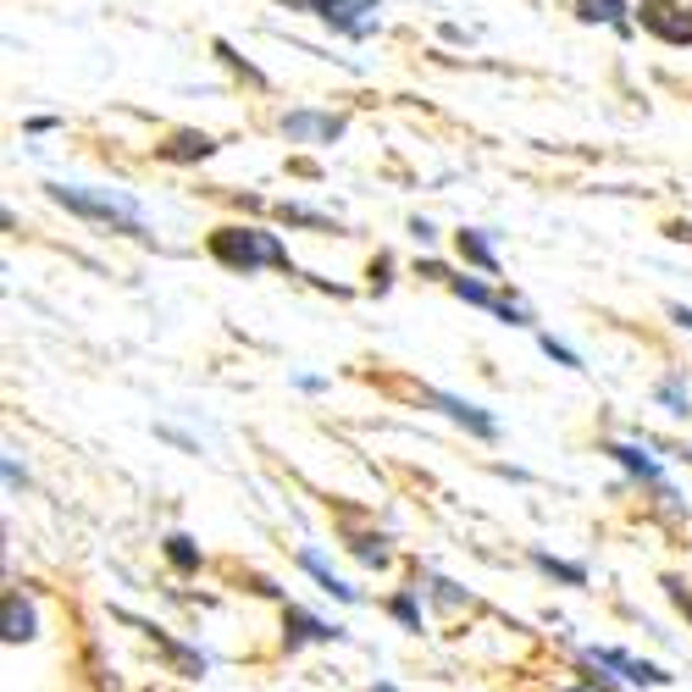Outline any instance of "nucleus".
I'll return each instance as SVG.
<instances>
[{"mask_svg": "<svg viewBox=\"0 0 692 692\" xmlns=\"http://www.w3.org/2000/svg\"><path fill=\"white\" fill-rule=\"evenodd\" d=\"M45 195H50L56 206H67L72 216H90V222H101V227H112V233H128V238L150 244V216H144V206H139L128 189H72V184H45Z\"/></svg>", "mask_w": 692, "mask_h": 692, "instance_id": "obj_1", "label": "nucleus"}, {"mask_svg": "<svg viewBox=\"0 0 692 692\" xmlns=\"http://www.w3.org/2000/svg\"><path fill=\"white\" fill-rule=\"evenodd\" d=\"M211 255L227 272H244V278L255 267H289V249L278 244V233H261V227H216Z\"/></svg>", "mask_w": 692, "mask_h": 692, "instance_id": "obj_2", "label": "nucleus"}, {"mask_svg": "<svg viewBox=\"0 0 692 692\" xmlns=\"http://www.w3.org/2000/svg\"><path fill=\"white\" fill-rule=\"evenodd\" d=\"M283 7H294V12H310V17H321L327 28L350 34V39H366V34H377V0H283Z\"/></svg>", "mask_w": 692, "mask_h": 692, "instance_id": "obj_3", "label": "nucleus"}, {"mask_svg": "<svg viewBox=\"0 0 692 692\" xmlns=\"http://www.w3.org/2000/svg\"><path fill=\"white\" fill-rule=\"evenodd\" d=\"M643 28L665 45H692V12H681L676 0H643Z\"/></svg>", "mask_w": 692, "mask_h": 692, "instance_id": "obj_4", "label": "nucleus"}, {"mask_svg": "<svg viewBox=\"0 0 692 692\" xmlns=\"http://www.w3.org/2000/svg\"><path fill=\"white\" fill-rule=\"evenodd\" d=\"M283 139H294V144H332V139H343V117L338 112H289L283 117Z\"/></svg>", "mask_w": 692, "mask_h": 692, "instance_id": "obj_5", "label": "nucleus"}, {"mask_svg": "<svg viewBox=\"0 0 692 692\" xmlns=\"http://www.w3.org/2000/svg\"><path fill=\"white\" fill-rule=\"evenodd\" d=\"M587 665H603V670H621L632 687H665L670 676L659 670V665H643V659H632L626 648H587Z\"/></svg>", "mask_w": 692, "mask_h": 692, "instance_id": "obj_6", "label": "nucleus"}, {"mask_svg": "<svg viewBox=\"0 0 692 692\" xmlns=\"http://www.w3.org/2000/svg\"><path fill=\"white\" fill-rule=\"evenodd\" d=\"M421 399H426V404H438V410H444L449 421L471 426V432H477V438H488V444L499 438V421H493L488 410H477V404H466V399H455V394H438V388H426Z\"/></svg>", "mask_w": 692, "mask_h": 692, "instance_id": "obj_7", "label": "nucleus"}, {"mask_svg": "<svg viewBox=\"0 0 692 692\" xmlns=\"http://www.w3.org/2000/svg\"><path fill=\"white\" fill-rule=\"evenodd\" d=\"M283 632H289V648H300V643H338L343 637V626H327V621H316L305 610H289L283 615Z\"/></svg>", "mask_w": 692, "mask_h": 692, "instance_id": "obj_8", "label": "nucleus"}, {"mask_svg": "<svg viewBox=\"0 0 692 692\" xmlns=\"http://www.w3.org/2000/svg\"><path fill=\"white\" fill-rule=\"evenodd\" d=\"M300 565H305V571H310V576H316V582H321V587L332 593V598H343V603H355V598H361V593H355L350 582H338V576H332V565H327V560H321L316 549H300Z\"/></svg>", "mask_w": 692, "mask_h": 692, "instance_id": "obj_9", "label": "nucleus"}, {"mask_svg": "<svg viewBox=\"0 0 692 692\" xmlns=\"http://www.w3.org/2000/svg\"><path fill=\"white\" fill-rule=\"evenodd\" d=\"M576 17H582V23H610V28H621V34L632 28V23H626V0H576Z\"/></svg>", "mask_w": 692, "mask_h": 692, "instance_id": "obj_10", "label": "nucleus"}, {"mask_svg": "<svg viewBox=\"0 0 692 692\" xmlns=\"http://www.w3.org/2000/svg\"><path fill=\"white\" fill-rule=\"evenodd\" d=\"M603 455H610V460H621V466H626L632 477H643V482L665 488V482H659V460H648V455H643L637 444H610V449H603Z\"/></svg>", "mask_w": 692, "mask_h": 692, "instance_id": "obj_11", "label": "nucleus"}, {"mask_svg": "<svg viewBox=\"0 0 692 692\" xmlns=\"http://www.w3.org/2000/svg\"><path fill=\"white\" fill-rule=\"evenodd\" d=\"M7 643H34V603L23 593L7 598Z\"/></svg>", "mask_w": 692, "mask_h": 692, "instance_id": "obj_12", "label": "nucleus"}, {"mask_svg": "<svg viewBox=\"0 0 692 692\" xmlns=\"http://www.w3.org/2000/svg\"><path fill=\"white\" fill-rule=\"evenodd\" d=\"M161 155L166 161H206V155H216V139L211 133H178L172 144H161Z\"/></svg>", "mask_w": 692, "mask_h": 692, "instance_id": "obj_13", "label": "nucleus"}, {"mask_svg": "<svg viewBox=\"0 0 692 692\" xmlns=\"http://www.w3.org/2000/svg\"><path fill=\"white\" fill-rule=\"evenodd\" d=\"M460 255H466L471 267H482V272H499V255H493L488 233H477V227H466V233H460Z\"/></svg>", "mask_w": 692, "mask_h": 692, "instance_id": "obj_14", "label": "nucleus"}, {"mask_svg": "<svg viewBox=\"0 0 692 692\" xmlns=\"http://www.w3.org/2000/svg\"><path fill=\"white\" fill-rule=\"evenodd\" d=\"M532 565H538V571H549V576H560L565 587H587V571H582V565H571V560H554L549 549H532Z\"/></svg>", "mask_w": 692, "mask_h": 692, "instance_id": "obj_15", "label": "nucleus"}, {"mask_svg": "<svg viewBox=\"0 0 692 692\" xmlns=\"http://www.w3.org/2000/svg\"><path fill=\"white\" fill-rule=\"evenodd\" d=\"M654 399H659L670 415H692V388H687L681 377H665V383L654 388Z\"/></svg>", "mask_w": 692, "mask_h": 692, "instance_id": "obj_16", "label": "nucleus"}, {"mask_svg": "<svg viewBox=\"0 0 692 692\" xmlns=\"http://www.w3.org/2000/svg\"><path fill=\"white\" fill-rule=\"evenodd\" d=\"M449 289L466 300V305H482V310H499V294L482 283V278H449Z\"/></svg>", "mask_w": 692, "mask_h": 692, "instance_id": "obj_17", "label": "nucleus"}, {"mask_svg": "<svg viewBox=\"0 0 692 692\" xmlns=\"http://www.w3.org/2000/svg\"><path fill=\"white\" fill-rule=\"evenodd\" d=\"M166 560H172V565H178L184 576H189V571H200V549H195V538H184V532H172V538H166Z\"/></svg>", "mask_w": 692, "mask_h": 692, "instance_id": "obj_18", "label": "nucleus"}, {"mask_svg": "<svg viewBox=\"0 0 692 692\" xmlns=\"http://www.w3.org/2000/svg\"><path fill=\"white\" fill-rule=\"evenodd\" d=\"M350 549H355V560H366V565H388V538L383 532H361V538H350Z\"/></svg>", "mask_w": 692, "mask_h": 692, "instance_id": "obj_19", "label": "nucleus"}, {"mask_svg": "<svg viewBox=\"0 0 692 692\" xmlns=\"http://www.w3.org/2000/svg\"><path fill=\"white\" fill-rule=\"evenodd\" d=\"M283 222H294V227H327V233H338V222H332V216H321V211H310V206H283Z\"/></svg>", "mask_w": 692, "mask_h": 692, "instance_id": "obj_20", "label": "nucleus"}, {"mask_svg": "<svg viewBox=\"0 0 692 692\" xmlns=\"http://www.w3.org/2000/svg\"><path fill=\"white\" fill-rule=\"evenodd\" d=\"M388 610H394V621H399V626H410V632H421V603H415L410 593H399V598L388 603Z\"/></svg>", "mask_w": 692, "mask_h": 692, "instance_id": "obj_21", "label": "nucleus"}, {"mask_svg": "<svg viewBox=\"0 0 692 692\" xmlns=\"http://www.w3.org/2000/svg\"><path fill=\"white\" fill-rule=\"evenodd\" d=\"M543 355H549L554 366H565V372H582V355L565 350V343H554V338H543Z\"/></svg>", "mask_w": 692, "mask_h": 692, "instance_id": "obj_22", "label": "nucleus"}, {"mask_svg": "<svg viewBox=\"0 0 692 692\" xmlns=\"http://www.w3.org/2000/svg\"><path fill=\"white\" fill-rule=\"evenodd\" d=\"M410 233H415V238H421V244H432V238H438V227H432V222H421V216H415V222H410Z\"/></svg>", "mask_w": 692, "mask_h": 692, "instance_id": "obj_23", "label": "nucleus"}, {"mask_svg": "<svg viewBox=\"0 0 692 692\" xmlns=\"http://www.w3.org/2000/svg\"><path fill=\"white\" fill-rule=\"evenodd\" d=\"M670 316H676V321H681V327L692 332V310H687V305H670Z\"/></svg>", "mask_w": 692, "mask_h": 692, "instance_id": "obj_24", "label": "nucleus"}, {"mask_svg": "<svg viewBox=\"0 0 692 692\" xmlns=\"http://www.w3.org/2000/svg\"><path fill=\"white\" fill-rule=\"evenodd\" d=\"M372 692H394V687H372Z\"/></svg>", "mask_w": 692, "mask_h": 692, "instance_id": "obj_25", "label": "nucleus"}, {"mask_svg": "<svg viewBox=\"0 0 692 692\" xmlns=\"http://www.w3.org/2000/svg\"><path fill=\"white\" fill-rule=\"evenodd\" d=\"M571 692H582V687H571Z\"/></svg>", "mask_w": 692, "mask_h": 692, "instance_id": "obj_26", "label": "nucleus"}, {"mask_svg": "<svg viewBox=\"0 0 692 692\" xmlns=\"http://www.w3.org/2000/svg\"><path fill=\"white\" fill-rule=\"evenodd\" d=\"M687 460H692V449H687Z\"/></svg>", "mask_w": 692, "mask_h": 692, "instance_id": "obj_27", "label": "nucleus"}]
</instances>
